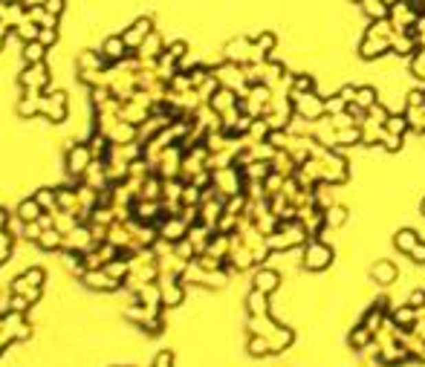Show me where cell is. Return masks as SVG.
I'll list each match as a JSON object with an SVG mask.
<instances>
[{"instance_id":"6da1fadb","label":"cell","mask_w":425,"mask_h":367,"mask_svg":"<svg viewBox=\"0 0 425 367\" xmlns=\"http://www.w3.org/2000/svg\"><path fill=\"white\" fill-rule=\"evenodd\" d=\"M148 30H151V21H139V23H136V30H131V32L124 35V41H127V44H136V41H139L142 35H145Z\"/></svg>"},{"instance_id":"7a4b0ae2","label":"cell","mask_w":425,"mask_h":367,"mask_svg":"<svg viewBox=\"0 0 425 367\" xmlns=\"http://www.w3.org/2000/svg\"><path fill=\"white\" fill-rule=\"evenodd\" d=\"M26 58H30V61L44 58V44H30V47H26Z\"/></svg>"},{"instance_id":"3957f363","label":"cell","mask_w":425,"mask_h":367,"mask_svg":"<svg viewBox=\"0 0 425 367\" xmlns=\"http://www.w3.org/2000/svg\"><path fill=\"white\" fill-rule=\"evenodd\" d=\"M105 49H107V55H110V52H113V55H119V52H122V41H119V38L107 41V44H105Z\"/></svg>"},{"instance_id":"277c9868","label":"cell","mask_w":425,"mask_h":367,"mask_svg":"<svg viewBox=\"0 0 425 367\" xmlns=\"http://www.w3.org/2000/svg\"><path fill=\"white\" fill-rule=\"evenodd\" d=\"M61 9H64V0H47V12H50V15H58Z\"/></svg>"}]
</instances>
